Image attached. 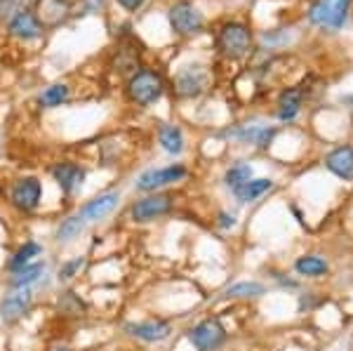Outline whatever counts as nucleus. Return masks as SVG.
Returning <instances> with one entry per match:
<instances>
[{
	"mask_svg": "<svg viewBox=\"0 0 353 351\" xmlns=\"http://www.w3.org/2000/svg\"><path fill=\"white\" fill-rule=\"evenodd\" d=\"M219 226H221V229H231V226H236V219H233V214L221 212L219 214Z\"/></svg>",
	"mask_w": 353,
	"mask_h": 351,
	"instance_id": "c85d7f7f",
	"label": "nucleus"
},
{
	"mask_svg": "<svg viewBox=\"0 0 353 351\" xmlns=\"http://www.w3.org/2000/svg\"><path fill=\"white\" fill-rule=\"evenodd\" d=\"M252 179V168L245 166V163H238V166L229 168V172H226L224 177V184L229 186L231 191H236L238 186H243L245 182H250Z\"/></svg>",
	"mask_w": 353,
	"mask_h": 351,
	"instance_id": "a878e982",
	"label": "nucleus"
},
{
	"mask_svg": "<svg viewBox=\"0 0 353 351\" xmlns=\"http://www.w3.org/2000/svg\"><path fill=\"white\" fill-rule=\"evenodd\" d=\"M170 26L176 36H196L203 31L205 26V17L201 10L196 8L189 0H179L170 8Z\"/></svg>",
	"mask_w": 353,
	"mask_h": 351,
	"instance_id": "0eeeda50",
	"label": "nucleus"
},
{
	"mask_svg": "<svg viewBox=\"0 0 353 351\" xmlns=\"http://www.w3.org/2000/svg\"><path fill=\"white\" fill-rule=\"evenodd\" d=\"M158 141H161L163 151H168L170 156H179L184 151V132L176 126H161Z\"/></svg>",
	"mask_w": 353,
	"mask_h": 351,
	"instance_id": "aec40b11",
	"label": "nucleus"
},
{
	"mask_svg": "<svg viewBox=\"0 0 353 351\" xmlns=\"http://www.w3.org/2000/svg\"><path fill=\"white\" fill-rule=\"evenodd\" d=\"M252 48V36H250V28L238 21H229L219 28L217 33V50L229 59H241L250 52Z\"/></svg>",
	"mask_w": 353,
	"mask_h": 351,
	"instance_id": "39448f33",
	"label": "nucleus"
},
{
	"mask_svg": "<svg viewBox=\"0 0 353 351\" xmlns=\"http://www.w3.org/2000/svg\"><path fill=\"white\" fill-rule=\"evenodd\" d=\"M205 90V71H201V66H184L174 78V92L181 99H191L198 97Z\"/></svg>",
	"mask_w": 353,
	"mask_h": 351,
	"instance_id": "4468645a",
	"label": "nucleus"
},
{
	"mask_svg": "<svg viewBox=\"0 0 353 351\" xmlns=\"http://www.w3.org/2000/svg\"><path fill=\"white\" fill-rule=\"evenodd\" d=\"M88 222L81 217V214H68V217L61 219L54 229V243L57 245H66V243H73L76 239H81V234L85 231Z\"/></svg>",
	"mask_w": 353,
	"mask_h": 351,
	"instance_id": "a211bd4d",
	"label": "nucleus"
},
{
	"mask_svg": "<svg viewBox=\"0 0 353 351\" xmlns=\"http://www.w3.org/2000/svg\"><path fill=\"white\" fill-rule=\"evenodd\" d=\"M271 186H273L271 179H250V182H245L243 186H238L233 194H236V198L241 203H254L259 196H264Z\"/></svg>",
	"mask_w": 353,
	"mask_h": 351,
	"instance_id": "412c9836",
	"label": "nucleus"
},
{
	"mask_svg": "<svg viewBox=\"0 0 353 351\" xmlns=\"http://www.w3.org/2000/svg\"><path fill=\"white\" fill-rule=\"evenodd\" d=\"M83 267H85V257H83V254H76V257L66 259V262H61V267L57 269V281H59V283L73 281L83 271Z\"/></svg>",
	"mask_w": 353,
	"mask_h": 351,
	"instance_id": "bb28decb",
	"label": "nucleus"
},
{
	"mask_svg": "<svg viewBox=\"0 0 353 351\" xmlns=\"http://www.w3.org/2000/svg\"><path fill=\"white\" fill-rule=\"evenodd\" d=\"M301 90L297 88H290L285 92L281 94V99H278V118H281L283 123H290L297 118V113L301 109Z\"/></svg>",
	"mask_w": 353,
	"mask_h": 351,
	"instance_id": "6ab92c4d",
	"label": "nucleus"
},
{
	"mask_svg": "<svg viewBox=\"0 0 353 351\" xmlns=\"http://www.w3.org/2000/svg\"><path fill=\"white\" fill-rule=\"evenodd\" d=\"M266 292V288L261 285L257 281H241V283H233V285L226 288L224 295L233 297V299H250V297H261Z\"/></svg>",
	"mask_w": 353,
	"mask_h": 351,
	"instance_id": "5701e85b",
	"label": "nucleus"
},
{
	"mask_svg": "<svg viewBox=\"0 0 353 351\" xmlns=\"http://www.w3.org/2000/svg\"><path fill=\"white\" fill-rule=\"evenodd\" d=\"M45 250H43V245L38 241H24L19 248L12 252V257L8 259V264H5V269L10 271V274H14V271H19V269H24L28 267V264H33L38 257H41Z\"/></svg>",
	"mask_w": 353,
	"mask_h": 351,
	"instance_id": "dca6fc26",
	"label": "nucleus"
},
{
	"mask_svg": "<svg viewBox=\"0 0 353 351\" xmlns=\"http://www.w3.org/2000/svg\"><path fill=\"white\" fill-rule=\"evenodd\" d=\"M8 31H10V36L19 38V41H36V38L43 36L45 26H43V21L38 19V14L33 12V10L21 8V10H17L12 17H10Z\"/></svg>",
	"mask_w": 353,
	"mask_h": 351,
	"instance_id": "ddd939ff",
	"label": "nucleus"
},
{
	"mask_svg": "<svg viewBox=\"0 0 353 351\" xmlns=\"http://www.w3.org/2000/svg\"><path fill=\"white\" fill-rule=\"evenodd\" d=\"M8 203L19 214H31L41 208L43 203V182L36 174H24L17 177L8 186Z\"/></svg>",
	"mask_w": 353,
	"mask_h": 351,
	"instance_id": "f03ea898",
	"label": "nucleus"
},
{
	"mask_svg": "<svg viewBox=\"0 0 353 351\" xmlns=\"http://www.w3.org/2000/svg\"><path fill=\"white\" fill-rule=\"evenodd\" d=\"M144 3H146V0H118V5L128 10V12H137V10H139Z\"/></svg>",
	"mask_w": 353,
	"mask_h": 351,
	"instance_id": "cd10ccee",
	"label": "nucleus"
},
{
	"mask_svg": "<svg viewBox=\"0 0 353 351\" xmlns=\"http://www.w3.org/2000/svg\"><path fill=\"white\" fill-rule=\"evenodd\" d=\"M121 198H123L121 191H104V194L85 201L83 205L78 208V214H81L88 224H97L109 217V214H113V210L121 205Z\"/></svg>",
	"mask_w": 353,
	"mask_h": 351,
	"instance_id": "9d476101",
	"label": "nucleus"
},
{
	"mask_svg": "<svg viewBox=\"0 0 353 351\" xmlns=\"http://www.w3.org/2000/svg\"><path fill=\"white\" fill-rule=\"evenodd\" d=\"M33 302H36V295H33L31 288L8 292V295L0 299V321L3 323H17V321L24 319L28 311H31Z\"/></svg>",
	"mask_w": 353,
	"mask_h": 351,
	"instance_id": "9b49d317",
	"label": "nucleus"
},
{
	"mask_svg": "<svg viewBox=\"0 0 353 351\" xmlns=\"http://www.w3.org/2000/svg\"><path fill=\"white\" fill-rule=\"evenodd\" d=\"M276 134V130L271 128H245L241 132H236V137H241L243 141H250V144H257V146H269L271 137Z\"/></svg>",
	"mask_w": 353,
	"mask_h": 351,
	"instance_id": "393cba45",
	"label": "nucleus"
},
{
	"mask_svg": "<svg viewBox=\"0 0 353 351\" xmlns=\"http://www.w3.org/2000/svg\"><path fill=\"white\" fill-rule=\"evenodd\" d=\"M125 94L137 106H151L165 94V78L153 69L134 71L125 85Z\"/></svg>",
	"mask_w": 353,
	"mask_h": 351,
	"instance_id": "f257e3e1",
	"label": "nucleus"
},
{
	"mask_svg": "<svg viewBox=\"0 0 353 351\" xmlns=\"http://www.w3.org/2000/svg\"><path fill=\"white\" fill-rule=\"evenodd\" d=\"M189 174L181 163H172V166H165V168H149L134 179V189L141 191V194H156V191L165 189L170 184H176Z\"/></svg>",
	"mask_w": 353,
	"mask_h": 351,
	"instance_id": "20e7f679",
	"label": "nucleus"
},
{
	"mask_svg": "<svg viewBox=\"0 0 353 351\" xmlns=\"http://www.w3.org/2000/svg\"><path fill=\"white\" fill-rule=\"evenodd\" d=\"M68 92H71V90H68V85H64V83L50 85V88H45L41 92L38 104H41L43 109H57V106H61L68 99Z\"/></svg>",
	"mask_w": 353,
	"mask_h": 351,
	"instance_id": "4be33fe9",
	"label": "nucleus"
},
{
	"mask_svg": "<svg viewBox=\"0 0 353 351\" xmlns=\"http://www.w3.org/2000/svg\"><path fill=\"white\" fill-rule=\"evenodd\" d=\"M174 198L170 194H163V191H156V194H149L144 198H137V201L130 205V219L134 224H151L156 219L165 217V214L172 212Z\"/></svg>",
	"mask_w": 353,
	"mask_h": 351,
	"instance_id": "7ed1b4c3",
	"label": "nucleus"
},
{
	"mask_svg": "<svg viewBox=\"0 0 353 351\" xmlns=\"http://www.w3.org/2000/svg\"><path fill=\"white\" fill-rule=\"evenodd\" d=\"M189 342L196 351H217L226 342V330L217 319H208L189 330Z\"/></svg>",
	"mask_w": 353,
	"mask_h": 351,
	"instance_id": "1a4fd4ad",
	"label": "nucleus"
},
{
	"mask_svg": "<svg viewBox=\"0 0 353 351\" xmlns=\"http://www.w3.org/2000/svg\"><path fill=\"white\" fill-rule=\"evenodd\" d=\"M54 351H71V349H68V347H57Z\"/></svg>",
	"mask_w": 353,
	"mask_h": 351,
	"instance_id": "c756f323",
	"label": "nucleus"
},
{
	"mask_svg": "<svg viewBox=\"0 0 353 351\" xmlns=\"http://www.w3.org/2000/svg\"><path fill=\"white\" fill-rule=\"evenodd\" d=\"M125 335L146 344H156V342H165V339L172 335V325L163 319H146L139 321V323L125 325Z\"/></svg>",
	"mask_w": 353,
	"mask_h": 351,
	"instance_id": "f8f14e48",
	"label": "nucleus"
},
{
	"mask_svg": "<svg viewBox=\"0 0 353 351\" xmlns=\"http://www.w3.org/2000/svg\"><path fill=\"white\" fill-rule=\"evenodd\" d=\"M325 166L330 172L337 174L339 179L351 182L353 179V149L351 146H339V149H334L332 154L327 156Z\"/></svg>",
	"mask_w": 353,
	"mask_h": 351,
	"instance_id": "f3484780",
	"label": "nucleus"
},
{
	"mask_svg": "<svg viewBox=\"0 0 353 351\" xmlns=\"http://www.w3.org/2000/svg\"><path fill=\"white\" fill-rule=\"evenodd\" d=\"M50 174H52L57 186L61 189V194L76 196L78 191L83 189L85 177H88V170L76 161H57L54 166L50 168Z\"/></svg>",
	"mask_w": 353,
	"mask_h": 351,
	"instance_id": "6e6552de",
	"label": "nucleus"
},
{
	"mask_svg": "<svg viewBox=\"0 0 353 351\" xmlns=\"http://www.w3.org/2000/svg\"><path fill=\"white\" fill-rule=\"evenodd\" d=\"M294 269H297V274L301 276H323L327 271V262L316 257V254H309V257H299L297 262H294Z\"/></svg>",
	"mask_w": 353,
	"mask_h": 351,
	"instance_id": "b1692460",
	"label": "nucleus"
},
{
	"mask_svg": "<svg viewBox=\"0 0 353 351\" xmlns=\"http://www.w3.org/2000/svg\"><path fill=\"white\" fill-rule=\"evenodd\" d=\"M351 0H316L309 10L311 24L327 28V31H339L349 17Z\"/></svg>",
	"mask_w": 353,
	"mask_h": 351,
	"instance_id": "423d86ee",
	"label": "nucleus"
},
{
	"mask_svg": "<svg viewBox=\"0 0 353 351\" xmlns=\"http://www.w3.org/2000/svg\"><path fill=\"white\" fill-rule=\"evenodd\" d=\"M45 271H48V262H45V259H36V262L28 264V267L14 271V274H10L8 288H12V290H24V288H33L45 276Z\"/></svg>",
	"mask_w": 353,
	"mask_h": 351,
	"instance_id": "2eb2a0df",
	"label": "nucleus"
}]
</instances>
